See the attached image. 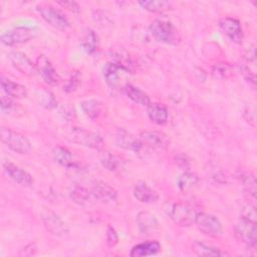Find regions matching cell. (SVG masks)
Listing matches in <instances>:
<instances>
[{"label": "cell", "instance_id": "cell-1", "mask_svg": "<svg viewBox=\"0 0 257 257\" xmlns=\"http://www.w3.org/2000/svg\"><path fill=\"white\" fill-rule=\"evenodd\" d=\"M149 31L154 39L159 42L175 46L178 45L181 41V36L178 29L172 22L167 20H154L149 27Z\"/></svg>", "mask_w": 257, "mask_h": 257}, {"label": "cell", "instance_id": "cell-2", "mask_svg": "<svg viewBox=\"0 0 257 257\" xmlns=\"http://www.w3.org/2000/svg\"><path fill=\"white\" fill-rule=\"evenodd\" d=\"M65 138L71 143L97 151H101L104 147V142L99 135L81 127H70L66 131Z\"/></svg>", "mask_w": 257, "mask_h": 257}, {"label": "cell", "instance_id": "cell-3", "mask_svg": "<svg viewBox=\"0 0 257 257\" xmlns=\"http://www.w3.org/2000/svg\"><path fill=\"white\" fill-rule=\"evenodd\" d=\"M1 141L11 151L20 155L27 154L31 150V144L25 136L7 127L1 128Z\"/></svg>", "mask_w": 257, "mask_h": 257}, {"label": "cell", "instance_id": "cell-4", "mask_svg": "<svg viewBox=\"0 0 257 257\" xmlns=\"http://www.w3.org/2000/svg\"><path fill=\"white\" fill-rule=\"evenodd\" d=\"M168 215L176 225L189 227L195 223L197 213L186 204L175 203L169 207Z\"/></svg>", "mask_w": 257, "mask_h": 257}, {"label": "cell", "instance_id": "cell-5", "mask_svg": "<svg viewBox=\"0 0 257 257\" xmlns=\"http://www.w3.org/2000/svg\"><path fill=\"white\" fill-rule=\"evenodd\" d=\"M195 224L205 235L219 238L223 235V227L217 217L208 213H197Z\"/></svg>", "mask_w": 257, "mask_h": 257}, {"label": "cell", "instance_id": "cell-6", "mask_svg": "<svg viewBox=\"0 0 257 257\" xmlns=\"http://www.w3.org/2000/svg\"><path fill=\"white\" fill-rule=\"evenodd\" d=\"M37 11L40 13L41 17L52 27L62 31L66 30L69 27V22L67 18L59 10H57L51 5H38Z\"/></svg>", "mask_w": 257, "mask_h": 257}, {"label": "cell", "instance_id": "cell-7", "mask_svg": "<svg viewBox=\"0 0 257 257\" xmlns=\"http://www.w3.org/2000/svg\"><path fill=\"white\" fill-rule=\"evenodd\" d=\"M35 30L32 28L26 26H18L2 33L1 42L7 46H14L28 42L35 36Z\"/></svg>", "mask_w": 257, "mask_h": 257}, {"label": "cell", "instance_id": "cell-8", "mask_svg": "<svg viewBox=\"0 0 257 257\" xmlns=\"http://www.w3.org/2000/svg\"><path fill=\"white\" fill-rule=\"evenodd\" d=\"M234 234L240 242L250 247H255L257 241L256 222L240 219L235 225Z\"/></svg>", "mask_w": 257, "mask_h": 257}, {"label": "cell", "instance_id": "cell-9", "mask_svg": "<svg viewBox=\"0 0 257 257\" xmlns=\"http://www.w3.org/2000/svg\"><path fill=\"white\" fill-rule=\"evenodd\" d=\"M139 140L143 147L154 151H164L170 146L169 138L161 131H145L140 134Z\"/></svg>", "mask_w": 257, "mask_h": 257}, {"label": "cell", "instance_id": "cell-10", "mask_svg": "<svg viewBox=\"0 0 257 257\" xmlns=\"http://www.w3.org/2000/svg\"><path fill=\"white\" fill-rule=\"evenodd\" d=\"M40 219L45 229L53 235L61 236L68 232L66 224L55 212L50 209L42 208L40 212Z\"/></svg>", "mask_w": 257, "mask_h": 257}, {"label": "cell", "instance_id": "cell-11", "mask_svg": "<svg viewBox=\"0 0 257 257\" xmlns=\"http://www.w3.org/2000/svg\"><path fill=\"white\" fill-rule=\"evenodd\" d=\"M35 65L37 72L46 84L54 86L60 82V76L58 75V73L46 56L39 55L36 59Z\"/></svg>", "mask_w": 257, "mask_h": 257}, {"label": "cell", "instance_id": "cell-12", "mask_svg": "<svg viewBox=\"0 0 257 257\" xmlns=\"http://www.w3.org/2000/svg\"><path fill=\"white\" fill-rule=\"evenodd\" d=\"M220 29L234 42L240 43L243 40V29L238 19L232 17L221 18L218 22Z\"/></svg>", "mask_w": 257, "mask_h": 257}, {"label": "cell", "instance_id": "cell-13", "mask_svg": "<svg viewBox=\"0 0 257 257\" xmlns=\"http://www.w3.org/2000/svg\"><path fill=\"white\" fill-rule=\"evenodd\" d=\"M114 141L118 148L132 151L135 153H139L143 148V145L139 138L135 137L124 128L119 127L116 130L114 135Z\"/></svg>", "mask_w": 257, "mask_h": 257}, {"label": "cell", "instance_id": "cell-14", "mask_svg": "<svg viewBox=\"0 0 257 257\" xmlns=\"http://www.w3.org/2000/svg\"><path fill=\"white\" fill-rule=\"evenodd\" d=\"M8 58L13 64V66L20 71L21 73L31 76L34 75L36 70V65L22 52L20 51H11L8 53Z\"/></svg>", "mask_w": 257, "mask_h": 257}, {"label": "cell", "instance_id": "cell-15", "mask_svg": "<svg viewBox=\"0 0 257 257\" xmlns=\"http://www.w3.org/2000/svg\"><path fill=\"white\" fill-rule=\"evenodd\" d=\"M93 198L102 203H112L116 201V191L107 183L102 181H95L90 190Z\"/></svg>", "mask_w": 257, "mask_h": 257}, {"label": "cell", "instance_id": "cell-16", "mask_svg": "<svg viewBox=\"0 0 257 257\" xmlns=\"http://www.w3.org/2000/svg\"><path fill=\"white\" fill-rule=\"evenodd\" d=\"M4 170L6 172V174L16 183L25 186V187H29L33 184L34 180L32 178V176L27 173L26 171H24L23 169L19 168L18 166L12 164V163H6L4 164Z\"/></svg>", "mask_w": 257, "mask_h": 257}, {"label": "cell", "instance_id": "cell-17", "mask_svg": "<svg viewBox=\"0 0 257 257\" xmlns=\"http://www.w3.org/2000/svg\"><path fill=\"white\" fill-rule=\"evenodd\" d=\"M135 198L145 204H153L159 200V194L156 190L149 187L145 182H138L134 187Z\"/></svg>", "mask_w": 257, "mask_h": 257}, {"label": "cell", "instance_id": "cell-18", "mask_svg": "<svg viewBox=\"0 0 257 257\" xmlns=\"http://www.w3.org/2000/svg\"><path fill=\"white\" fill-rule=\"evenodd\" d=\"M139 230L145 234H151L159 228V222L156 216L148 211H142L136 219Z\"/></svg>", "mask_w": 257, "mask_h": 257}, {"label": "cell", "instance_id": "cell-19", "mask_svg": "<svg viewBox=\"0 0 257 257\" xmlns=\"http://www.w3.org/2000/svg\"><path fill=\"white\" fill-rule=\"evenodd\" d=\"M52 155L54 160L64 168L76 169L78 167V163L75 161L72 153L65 147L56 146L52 150Z\"/></svg>", "mask_w": 257, "mask_h": 257}, {"label": "cell", "instance_id": "cell-20", "mask_svg": "<svg viewBox=\"0 0 257 257\" xmlns=\"http://www.w3.org/2000/svg\"><path fill=\"white\" fill-rule=\"evenodd\" d=\"M148 116L154 123L164 125L168 122L169 118L168 108L163 103H150L148 106Z\"/></svg>", "mask_w": 257, "mask_h": 257}, {"label": "cell", "instance_id": "cell-21", "mask_svg": "<svg viewBox=\"0 0 257 257\" xmlns=\"http://www.w3.org/2000/svg\"><path fill=\"white\" fill-rule=\"evenodd\" d=\"M161 250V244L157 240L147 241L140 244L135 245L131 252L130 256L132 257H143V256H150L155 255Z\"/></svg>", "mask_w": 257, "mask_h": 257}, {"label": "cell", "instance_id": "cell-22", "mask_svg": "<svg viewBox=\"0 0 257 257\" xmlns=\"http://www.w3.org/2000/svg\"><path fill=\"white\" fill-rule=\"evenodd\" d=\"M1 88L5 94L12 98H24L27 96V89L25 86L5 77H1Z\"/></svg>", "mask_w": 257, "mask_h": 257}, {"label": "cell", "instance_id": "cell-23", "mask_svg": "<svg viewBox=\"0 0 257 257\" xmlns=\"http://www.w3.org/2000/svg\"><path fill=\"white\" fill-rule=\"evenodd\" d=\"M80 107H81L83 113L87 117H89L92 120H95V119L99 118L100 115L102 114L104 105L100 100L90 98V99H86V100L81 101L80 102Z\"/></svg>", "mask_w": 257, "mask_h": 257}, {"label": "cell", "instance_id": "cell-24", "mask_svg": "<svg viewBox=\"0 0 257 257\" xmlns=\"http://www.w3.org/2000/svg\"><path fill=\"white\" fill-rule=\"evenodd\" d=\"M110 55L112 58L111 61L113 63H115L122 71H125V72L132 71L133 62L130 57V54L127 53V51L125 49H123L122 47L111 49Z\"/></svg>", "mask_w": 257, "mask_h": 257}, {"label": "cell", "instance_id": "cell-25", "mask_svg": "<svg viewBox=\"0 0 257 257\" xmlns=\"http://www.w3.org/2000/svg\"><path fill=\"white\" fill-rule=\"evenodd\" d=\"M119 71L121 69L112 61L106 62L102 66V75L106 84L110 88H115L119 83Z\"/></svg>", "mask_w": 257, "mask_h": 257}, {"label": "cell", "instance_id": "cell-26", "mask_svg": "<svg viewBox=\"0 0 257 257\" xmlns=\"http://www.w3.org/2000/svg\"><path fill=\"white\" fill-rule=\"evenodd\" d=\"M192 250L198 256H206V257H218L228 255L226 252H222L219 248L208 245L202 241L195 240L192 243Z\"/></svg>", "mask_w": 257, "mask_h": 257}, {"label": "cell", "instance_id": "cell-27", "mask_svg": "<svg viewBox=\"0 0 257 257\" xmlns=\"http://www.w3.org/2000/svg\"><path fill=\"white\" fill-rule=\"evenodd\" d=\"M123 90H124V93L126 94V96L134 102L141 104L143 106L150 105V103H151L150 96L145 91L140 89L139 87H137L133 84H125V86L123 87Z\"/></svg>", "mask_w": 257, "mask_h": 257}, {"label": "cell", "instance_id": "cell-28", "mask_svg": "<svg viewBox=\"0 0 257 257\" xmlns=\"http://www.w3.org/2000/svg\"><path fill=\"white\" fill-rule=\"evenodd\" d=\"M80 46L87 54H94L98 48V36L91 29H86L80 38Z\"/></svg>", "mask_w": 257, "mask_h": 257}, {"label": "cell", "instance_id": "cell-29", "mask_svg": "<svg viewBox=\"0 0 257 257\" xmlns=\"http://www.w3.org/2000/svg\"><path fill=\"white\" fill-rule=\"evenodd\" d=\"M70 198L78 205L86 206L90 204L93 196L90 191L80 185H74L70 190Z\"/></svg>", "mask_w": 257, "mask_h": 257}, {"label": "cell", "instance_id": "cell-30", "mask_svg": "<svg viewBox=\"0 0 257 257\" xmlns=\"http://www.w3.org/2000/svg\"><path fill=\"white\" fill-rule=\"evenodd\" d=\"M34 95L37 102L46 109H53V108H56L58 105L57 100L54 97L53 93L45 88L36 89L34 92Z\"/></svg>", "mask_w": 257, "mask_h": 257}, {"label": "cell", "instance_id": "cell-31", "mask_svg": "<svg viewBox=\"0 0 257 257\" xmlns=\"http://www.w3.org/2000/svg\"><path fill=\"white\" fill-rule=\"evenodd\" d=\"M139 4L143 9L153 13H164L172 8V2L170 1H140Z\"/></svg>", "mask_w": 257, "mask_h": 257}, {"label": "cell", "instance_id": "cell-32", "mask_svg": "<svg viewBox=\"0 0 257 257\" xmlns=\"http://www.w3.org/2000/svg\"><path fill=\"white\" fill-rule=\"evenodd\" d=\"M197 183H198V177L190 172H184L177 179V187L183 193H187L191 191Z\"/></svg>", "mask_w": 257, "mask_h": 257}, {"label": "cell", "instance_id": "cell-33", "mask_svg": "<svg viewBox=\"0 0 257 257\" xmlns=\"http://www.w3.org/2000/svg\"><path fill=\"white\" fill-rule=\"evenodd\" d=\"M102 166L109 172H116L122 168V160L110 153H104L100 159Z\"/></svg>", "mask_w": 257, "mask_h": 257}, {"label": "cell", "instance_id": "cell-34", "mask_svg": "<svg viewBox=\"0 0 257 257\" xmlns=\"http://www.w3.org/2000/svg\"><path fill=\"white\" fill-rule=\"evenodd\" d=\"M212 73L221 79H229L234 74L233 66L227 62H218L212 66Z\"/></svg>", "mask_w": 257, "mask_h": 257}, {"label": "cell", "instance_id": "cell-35", "mask_svg": "<svg viewBox=\"0 0 257 257\" xmlns=\"http://www.w3.org/2000/svg\"><path fill=\"white\" fill-rule=\"evenodd\" d=\"M243 188L245 193L249 196L252 201H255L256 199V179L255 176L249 172V174H246L243 176Z\"/></svg>", "mask_w": 257, "mask_h": 257}, {"label": "cell", "instance_id": "cell-36", "mask_svg": "<svg viewBox=\"0 0 257 257\" xmlns=\"http://www.w3.org/2000/svg\"><path fill=\"white\" fill-rule=\"evenodd\" d=\"M80 83H81V75H80L79 71L75 70V71L71 72L66 83L63 85V90L65 92L75 91L78 88V86L80 85Z\"/></svg>", "mask_w": 257, "mask_h": 257}, {"label": "cell", "instance_id": "cell-37", "mask_svg": "<svg viewBox=\"0 0 257 257\" xmlns=\"http://www.w3.org/2000/svg\"><path fill=\"white\" fill-rule=\"evenodd\" d=\"M92 17L95 22L98 23L101 27L110 26L112 23V19L110 18V15L103 10H94L92 13Z\"/></svg>", "mask_w": 257, "mask_h": 257}, {"label": "cell", "instance_id": "cell-38", "mask_svg": "<svg viewBox=\"0 0 257 257\" xmlns=\"http://www.w3.org/2000/svg\"><path fill=\"white\" fill-rule=\"evenodd\" d=\"M240 219L256 222V219H257L256 207L251 203L244 205L240 210Z\"/></svg>", "mask_w": 257, "mask_h": 257}, {"label": "cell", "instance_id": "cell-39", "mask_svg": "<svg viewBox=\"0 0 257 257\" xmlns=\"http://www.w3.org/2000/svg\"><path fill=\"white\" fill-rule=\"evenodd\" d=\"M239 67V70L241 72V74L243 75V77L245 78V80L247 82H249L253 87H255L256 85V76H255V73L249 68V66L245 63H242V64H239L238 65Z\"/></svg>", "mask_w": 257, "mask_h": 257}, {"label": "cell", "instance_id": "cell-40", "mask_svg": "<svg viewBox=\"0 0 257 257\" xmlns=\"http://www.w3.org/2000/svg\"><path fill=\"white\" fill-rule=\"evenodd\" d=\"M244 119L252 126L256 125V109L253 104H248L243 110Z\"/></svg>", "mask_w": 257, "mask_h": 257}, {"label": "cell", "instance_id": "cell-41", "mask_svg": "<svg viewBox=\"0 0 257 257\" xmlns=\"http://www.w3.org/2000/svg\"><path fill=\"white\" fill-rule=\"evenodd\" d=\"M175 162L177 164V166L183 170L184 172H189L190 168H191V164H190V160L189 158L184 155V154H178L175 157Z\"/></svg>", "mask_w": 257, "mask_h": 257}, {"label": "cell", "instance_id": "cell-42", "mask_svg": "<svg viewBox=\"0 0 257 257\" xmlns=\"http://www.w3.org/2000/svg\"><path fill=\"white\" fill-rule=\"evenodd\" d=\"M105 238H106V243L109 247H114L118 243V235L115 229L111 226L107 227Z\"/></svg>", "mask_w": 257, "mask_h": 257}, {"label": "cell", "instance_id": "cell-43", "mask_svg": "<svg viewBox=\"0 0 257 257\" xmlns=\"http://www.w3.org/2000/svg\"><path fill=\"white\" fill-rule=\"evenodd\" d=\"M14 106V102L12 100V97H10L7 94H2L1 96V109L3 112L10 111Z\"/></svg>", "mask_w": 257, "mask_h": 257}, {"label": "cell", "instance_id": "cell-44", "mask_svg": "<svg viewBox=\"0 0 257 257\" xmlns=\"http://www.w3.org/2000/svg\"><path fill=\"white\" fill-rule=\"evenodd\" d=\"M57 4L60 5L62 8H65L73 13H78L80 11L79 5L74 1H60V2H57Z\"/></svg>", "mask_w": 257, "mask_h": 257}, {"label": "cell", "instance_id": "cell-45", "mask_svg": "<svg viewBox=\"0 0 257 257\" xmlns=\"http://www.w3.org/2000/svg\"><path fill=\"white\" fill-rule=\"evenodd\" d=\"M60 114L62 115L63 118L70 120L75 116V111H74V108L72 106H70L68 104H65V105L61 106Z\"/></svg>", "mask_w": 257, "mask_h": 257}, {"label": "cell", "instance_id": "cell-46", "mask_svg": "<svg viewBox=\"0 0 257 257\" xmlns=\"http://www.w3.org/2000/svg\"><path fill=\"white\" fill-rule=\"evenodd\" d=\"M255 57H256V53H255V46L251 43H249V47H247L245 49V53H244V59L247 62H251V61H255Z\"/></svg>", "mask_w": 257, "mask_h": 257}]
</instances>
